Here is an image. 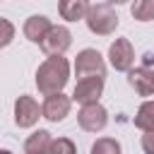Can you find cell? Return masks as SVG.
Segmentation results:
<instances>
[{"instance_id":"obj_9","label":"cell","mask_w":154,"mask_h":154,"mask_svg":"<svg viewBox=\"0 0 154 154\" xmlns=\"http://www.w3.org/2000/svg\"><path fill=\"white\" fill-rule=\"evenodd\" d=\"M38 118H41V106H38L31 96L22 94V96L14 101V123H17L19 128H31V125H36Z\"/></svg>"},{"instance_id":"obj_13","label":"cell","mask_w":154,"mask_h":154,"mask_svg":"<svg viewBox=\"0 0 154 154\" xmlns=\"http://www.w3.org/2000/svg\"><path fill=\"white\" fill-rule=\"evenodd\" d=\"M53 137L48 130H36L26 137L24 142V154H48V147H51Z\"/></svg>"},{"instance_id":"obj_4","label":"cell","mask_w":154,"mask_h":154,"mask_svg":"<svg viewBox=\"0 0 154 154\" xmlns=\"http://www.w3.org/2000/svg\"><path fill=\"white\" fill-rule=\"evenodd\" d=\"M77 123H79V128L84 132H101L106 128V123H108V113L99 101L96 103H87V106L79 108Z\"/></svg>"},{"instance_id":"obj_19","label":"cell","mask_w":154,"mask_h":154,"mask_svg":"<svg viewBox=\"0 0 154 154\" xmlns=\"http://www.w3.org/2000/svg\"><path fill=\"white\" fill-rule=\"evenodd\" d=\"M142 149H144V154H154V132L142 135Z\"/></svg>"},{"instance_id":"obj_12","label":"cell","mask_w":154,"mask_h":154,"mask_svg":"<svg viewBox=\"0 0 154 154\" xmlns=\"http://www.w3.org/2000/svg\"><path fill=\"white\" fill-rule=\"evenodd\" d=\"M91 2L89 0H60L58 2V12L63 19L67 22H77V19H84L87 12H89Z\"/></svg>"},{"instance_id":"obj_18","label":"cell","mask_w":154,"mask_h":154,"mask_svg":"<svg viewBox=\"0 0 154 154\" xmlns=\"http://www.w3.org/2000/svg\"><path fill=\"white\" fill-rule=\"evenodd\" d=\"M12 38H14V26H12V22L5 19V17H0V48L10 46Z\"/></svg>"},{"instance_id":"obj_15","label":"cell","mask_w":154,"mask_h":154,"mask_svg":"<svg viewBox=\"0 0 154 154\" xmlns=\"http://www.w3.org/2000/svg\"><path fill=\"white\" fill-rule=\"evenodd\" d=\"M130 14L137 22H152L154 19V0H132Z\"/></svg>"},{"instance_id":"obj_10","label":"cell","mask_w":154,"mask_h":154,"mask_svg":"<svg viewBox=\"0 0 154 154\" xmlns=\"http://www.w3.org/2000/svg\"><path fill=\"white\" fill-rule=\"evenodd\" d=\"M128 84L135 89V94L140 96H152L154 94V77H152V67H135V70H128Z\"/></svg>"},{"instance_id":"obj_8","label":"cell","mask_w":154,"mask_h":154,"mask_svg":"<svg viewBox=\"0 0 154 154\" xmlns=\"http://www.w3.org/2000/svg\"><path fill=\"white\" fill-rule=\"evenodd\" d=\"M103 94V77H82L75 84L72 91V101L87 106V103H96L99 96Z\"/></svg>"},{"instance_id":"obj_21","label":"cell","mask_w":154,"mask_h":154,"mask_svg":"<svg viewBox=\"0 0 154 154\" xmlns=\"http://www.w3.org/2000/svg\"><path fill=\"white\" fill-rule=\"evenodd\" d=\"M0 154H12V152L10 149H0Z\"/></svg>"},{"instance_id":"obj_20","label":"cell","mask_w":154,"mask_h":154,"mask_svg":"<svg viewBox=\"0 0 154 154\" xmlns=\"http://www.w3.org/2000/svg\"><path fill=\"white\" fill-rule=\"evenodd\" d=\"M108 5H123V2H130V0H106Z\"/></svg>"},{"instance_id":"obj_6","label":"cell","mask_w":154,"mask_h":154,"mask_svg":"<svg viewBox=\"0 0 154 154\" xmlns=\"http://www.w3.org/2000/svg\"><path fill=\"white\" fill-rule=\"evenodd\" d=\"M70 106H72V99L65 96L63 91L48 94L46 101L41 103V116L46 120H51V123H60V120H65L70 116Z\"/></svg>"},{"instance_id":"obj_17","label":"cell","mask_w":154,"mask_h":154,"mask_svg":"<svg viewBox=\"0 0 154 154\" xmlns=\"http://www.w3.org/2000/svg\"><path fill=\"white\" fill-rule=\"evenodd\" d=\"M48 154H77V149H75V142H72V140H67V137H58V140L51 142Z\"/></svg>"},{"instance_id":"obj_1","label":"cell","mask_w":154,"mask_h":154,"mask_svg":"<svg viewBox=\"0 0 154 154\" xmlns=\"http://www.w3.org/2000/svg\"><path fill=\"white\" fill-rule=\"evenodd\" d=\"M67 77H70V63L63 55H51L36 70V87L43 96L58 94L67 84Z\"/></svg>"},{"instance_id":"obj_22","label":"cell","mask_w":154,"mask_h":154,"mask_svg":"<svg viewBox=\"0 0 154 154\" xmlns=\"http://www.w3.org/2000/svg\"><path fill=\"white\" fill-rule=\"evenodd\" d=\"M152 77H154V67H152Z\"/></svg>"},{"instance_id":"obj_11","label":"cell","mask_w":154,"mask_h":154,"mask_svg":"<svg viewBox=\"0 0 154 154\" xmlns=\"http://www.w3.org/2000/svg\"><path fill=\"white\" fill-rule=\"evenodd\" d=\"M51 26H53V24H51L48 17H43V14H31V17L24 22L22 31H24V36H26L31 43H41V41L46 38V34H48Z\"/></svg>"},{"instance_id":"obj_16","label":"cell","mask_w":154,"mask_h":154,"mask_svg":"<svg viewBox=\"0 0 154 154\" xmlns=\"http://www.w3.org/2000/svg\"><path fill=\"white\" fill-rule=\"evenodd\" d=\"M120 142L113 137H99L91 144V154H120Z\"/></svg>"},{"instance_id":"obj_2","label":"cell","mask_w":154,"mask_h":154,"mask_svg":"<svg viewBox=\"0 0 154 154\" xmlns=\"http://www.w3.org/2000/svg\"><path fill=\"white\" fill-rule=\"evenodd\" d=\"M84 22H87L89 31L96 34V36H111L118 29V14H116V10L108 2L91 5L87 17H84Z\"/></svg>"},{"instance_id":"obj_5","label":"cell","mask_w":154,"mask_h":154,"mask_svg":"<svg viewBox=\"0 0 154 154\" xmlns=\"http://www.w3.org/2000/svg\"><path fill=\"white\" fill-rule=\"evenodd\" d=\"M108 63L111 67H116L118 72H128L132 70L135 65V51H132V43L128 38H116L108 48Z\"/></svg>"},{"instance_id":"obj_14","label":"cell","mask_w":154,"mask_h":154,"mask_svg":"<svg viewBox=\"0 0 154 154\" xmlns=\"http://www.w3.org/2000/svg\"><path fill=\"white\" fill-rule=\"evenodd\" d=\"M135 128L142 132H154V101H144L135 113Z\"/></svg>"},{"instance_id":"obj_7","label":"cell","mask_w":154,"mask_h":154,"mask_svg":"<svg viewBox=\"0 0 154 154\" xmlns=\"http://www.w3.org/2000/svg\"><path fill=\"white\" fill-rule=\"evenodd\" d=\"M70 43H72L70 29L58 24V26H51V29H48L46 38L41 41V48H43V53L51 58V55H63V53L70 48Z\"/></svg>"},{"instance_id":"obj_3","label":"cell","mask_w":154,"mask_h":154,"mask_svg":"<svg viewBox=\"0 0 154 154\" xmlns=\"http://www.w3.org/2000/svg\"><path fill=\"white\" fill-rule=\"evenodd\" d=\"M75 75L77 79L82 77H106V63L103 55L96 48H84L75 58Z\"/></svg>"}]
</instances>
